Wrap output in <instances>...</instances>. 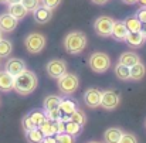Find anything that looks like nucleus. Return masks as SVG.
<instances>
[{"label":"nucleus","instance_id":"obj_1","mask_svg":"<svg viewBox=\"0 0 146 143\" xmlns=\"http://www.w3.org/2000/svg\"><path fill=\"white\" fill-rule=\"evenodd\" d=\"M37 84H38L37 75L33 71L24 70L21 74H19L17 77H14L13 89L17 94H20V95H30L37 88Z\"/></svg>","mask_w":146,"mask_h":143},{"label":"nucleus","instance_id":"obj_2","mask_svg":"<svg viewBox=\"0 0 146 143\" xmlns=\"http://www.w3.org/2000/svg\"><path fill=\"white\" fill-rule=\"evenodd\" d=\"M64 47L68 54H80L87 47V36L82 31H71L64 38Z\"/></svg>","mask_w":146,"mask_h":143},{"label":"nucleus","instance_id":"obj_3","mask_svg":"<svg viewBox=\"0 0 146 143\" xmlns=\"http://www.w3.org/2000/svg\"><path fill=\"white\" fill-rule=\"evenodd\" d=\"M88 64H90V68L94 72L102 74V72H106L111 68V58L105 52H94L90 57Z\"/></svg>","mask_w":146,"mask_h":143},{"label":"nucleus","instance_id":"obj_4","mask_svg":"<svg viewBox=\"0 0 146 143\" xmlns=\"http://www.w3.org/2000/svg\"><path fill=\"white\" fill-rule=\"evenodd\" d=\"M57 87H58V89H60L61 94H64V95H72L77 91V88H78V78L74 74L65 72L62 77H60L57 79Z\"/></svg>","mask_w":146,"mask_h":143},{"label":"nucleus","instance_id":"obj_5","mask_svg":"<svg viewBox=\"0 0 146 143\" xmlns=\"http://www.w3.org/2000/svg\"><path fill=\"white\" fill-rule=\"evenodd\" d=\"M24 46L30 54H38L46 47V37L40 33H31L26 37Z\"/></svg>","mask_w":146,"mask_h":143},{"label":"nucleus","instance_id":"obj_6","mask_svg":"<svg viewBox=\"0 0 146 143\" xmlns=\"http://www.w3.org/2000/svg\"><path fill=\"white\" fill-rule=\"evenodd\" d=\"M113 19L109 16H99L95 23H94V30L99 37H109L112 33V26H113Z\"/></svg>","mask_w":146,"mask_h":143},{"label":"nucleus","instance_id":"obj_7","mask_svg":"<svg viewBox=\"0 0 146 143\" xmlns=\"http://www.w3.org/2000/svg\"><path fill=\"white\" fill-rule=\"evenodd\" d=\"M46 71L52 79H58L67 72V64L62 60H51L46 65Z\"/></svg>","mask_w":146,"mask_h":143},{"label":"nucleus","instance_id":"obj_8","mask_svg":"<svg viewBox=\"0 0 146 143\" xmlns=\"http://www.w3.org/2000/svg\"><path fill=\"white\" fill-rule=\"evenodd\" d=\"M118 105H119V96H118L116 92H113V91H105V92H102L101 105L99 106H102L106 111H112Z\"/></svg>","mask_w":146,"mask_h":143},{"label":"nucleus","instance_id":"obj_9","mask_svg":"<svg viewBox=\"0 0 146 143\" xmlns=\"http://www.w3.org/2000/svg\"><path fill=\"white\" fill-rule=\"evenodd\" d=\"M101 96L102 92L97 88H90L84 94V102L88 108H98L101 105Z\"/></svg>","mask_w":146,"mask_h":143},{"label":"nucleus","instance_id":"obj_10","mask_svg":"<svg viewBox=\"0 0 146 143\" xmlns=\"http://www.w3.org/2000/svg\"><path fill=\"white\" fill-rule=\"evenodd\" d=\"M17 24H19V20L14 19L11 14L4 13V14L0 16V31L1 33H11V31H14Z\"/></svg>","mask_w":146,"mask_h":143},{"label":"nucleus","instance_id":"obj_11","mask_svg":"<svg viewBox=\"0 0 146 143\" xmlns=\"http://www.w3.org/2000/svg\"><path fill=\"white\" fill-rule=\"evenodd\" d=\"M26 68V62L20 58H10L7 62H6V71L9 74H11L13 77H17L19 74H21Z\"/></svg>","mask_w":146,"mask_h":143},{"label":"nucleus","instance_id":"obj_12","mask_svg":"<svg viewBox=\"0 0 146 143\" xmlns=\"http://www.w3.org/2000/svg\"><path fill=\"white\" fill-rule=\"evenodd\" d=\"M33 16H34V20L40 24H44L51 20L52 17V10L46 7V6H38L34 11H33Z\"/></svg>","mask_w":146,"mask_h":143},{"label":"nucleus","instance_id":"obj_13","mask_svg":"<svg viewBox=\"0 0 146 143\" xmlns=\"http://www.w3.org/2000/svg\"><path fill=\"white\" fill-rule=\"evenodd\" d=\"M128 33H129V31H128V28H126V26H125V21H113L111 36H112L116 41H125Z\"/></svg>","mask_w":146,"mask_h":143},{"label":"nucleus","instance_id":"obj_14","mask_svg":"<svg viewBox=\"0 0 146 143\" xmlns=\"http://www.w3.org/2000/svg\"><path fill=\"white\" fill-rule=\"evenodd\" d=\"M13 85H14V77L7 71H0V91L9 92L13 89Z\"/></svg>","mask_w":146,"mask_h":143},{"label":"nucleus","instance_id":"obj_15","mask_svg":"<svg viewBox=\"0 0 146 143\" xmlns=\"http://www.w3.org/2000/svg\"><path fill=\"white\" fill-rule=\"evenodd\" d=\"M122 135H123L122 129H119V128H109L104 133V140H105V143H119Z\"/></svg>","mask_w":146,"mask_h":143},{"label":"nucleus","instance_id":"obj_16","mask_svg":"<svg viewBox=\"0 0 146 143\" xmlns=\"http://www.w3.org/2000/svg\"><path fill=\"white\" fill-rule=\"evenodd\" d=\"M27 9L21 4V1L20 3H13V4H9V14H11L14 19H17V20H21V19H24L26 16H27Z\"/></svg>","mask_w":146,"mask_h":143},{"label":"nucleus","instance_id":"obj_17","mask_svg":"<svg viewBox=\"0 0 146 143\" xmlns=\"http://www.w3.org/2000/svg\"><path fill=\"white\" fill-rule=\"evenodd\" d=\"M141 61V58H139V55L136 54V52H133V51H126V52H122L121 54V57H119V62L121 64H123V65H126V67H132V65H135V64H138Z\"/></svg>","mask_w":146,"mask_h":143},{"label":"nucleus","instance_id":"obj_18","mask_svg":"<svg viewBox=\"0 0 146 143\" xmlns=\"http://www.w3.org/2000/svg\"><path fill=\"white\" fill-rule=\"evenodd\" d=\"M38 128L41 129V132L44 133V136H55L57 135V120H52V119L46 118Z\"/></svg>","mask_w":146,"mask_h":143},{"label":"nucleus","instance_id":"obj_19","mask_svg":"<svg viewBox=\"0 0 146 143\" xmlns=\"http://www.w3.org/2000/svg\"><path fill=\"white\" fill-rule=\"evenodd\" d=\"M58 108H60L62 116H64V115H65V116H71V115L78 109L77 102H74L72 99H61V103H60Z\"/></svg>","mask_w":146,"mask_h":143},{"label":"nucleus","instance_id":"obj_20","mask_svg":"<svg viewBox=\"0 0 146 143\" xmlns=\"http://www.w3.org/2000/svg\"><path fill=\"white\" fill-rule=\"evenodd\" d=\"M125 41L128 43L129 47L138 48V47H141V46L143 44L145 38H143V36L141 34V31H135V33H128Z\"/></svg>","mask_w":146,"mask_h":143},{"label":"nucleus","instance_id":"obj_21","mask_svg":"<svg viewBox=\"0 0 146 143\" xmlns=\"http://www.w3.org/2000/svg\"><path fill=\"white\" fill-rule=\"evenodd\" d=\"M113 71H115V75H116L118 79H121V81H128V79H131V68H129V67H126V65L118 62V64L115 65Z\"/></svg>","mask_w":146,"mask_h":143},{"label":"nucleus","instance_id":"obj_22","mask_svg":"<svg viewBox=\"0 0 146 143\" xmlns=\"http://www.w3.org/2000/svg\"><path fill=\"white\" fill-rule=\"evenodd\" d=\"M146 74V67L139 61L138 64L131 67V79L133 81H141Z\"/></svg>","mask_w":146,"mask_h":143},{"label":"nucleus","instance_id":"obj_23","mask_svg":"<svg viewBox=\"0 0 146 143\" xmlns=\"http://www.w3.org/2000/svg\"><path fill=\"white\" fill-rule=\"evenodd\" d=\"M26 136L30 143H41L44 139V133L41 132L40 128H33L30 130H26Z\"/></svg>","mask_w":146,"mask_h":143},{"label":"nucleus","instance_id":"obj_24","mask_svg":"<svg viewBox=\"0 0 146 143\" xmlns=\"http://www.w3.org/2000/svg\"><path fill=\"white\" fill-rule=\"evenodd\" d=\"M125 26H126L129 33H135V31H141L142 23H141V20L136 16H131V17H128L125 20Z\"/></svg>","mask_w":146,"mask_h":143},{"label":"nucleus","instance_id":"obj_25","mask_svg":"<svg viewBox=\"0 0 146 143\" xmlns=\"http://www.w3.org/2000/svg\"><path fill=\"white\" fill-rule=\"evenodd\" d=\"M60 103H61V98L57 95H48L46 96V99H44V109L46 111H48V109H55V108H58L60 106Z\"/></svg>","mask_w":146,"mask_h":143},{"label":"nucleus","instance_id":"obj_26","mask_svg":"<svg viewBox=\"0 0 146 143\" xmlns=\"http://www.w3.org/2000/svg\"><path fill=\"white\" fill-rule=\"evenodd\" d=\"M81 130H82V126L78 125V123H75V122H72V120H68L65 123V133H68V135H71L74 138L78 136L81 133Z\"/></svg>","mask_w":146,"mask_h":143},{"label":"nucleus","instance_id":"obj_27","mask_svg":"<svg viewBox=\"0 0 146 143\" xmlns=\"http://www.w3.org/2000/svg\"><path fill=\"white\" fill-rule=\"evenodd\" d=\"M29 116H30V119H31V122L34 123L36 128H38L43 123V120L47 118L46 112H43V111H33L31 113H29Z\"/></svg>","mask_w":146,"mask_h":143},{"label":"nucleus","instance_id":"obj_28","mask_svg":"<svg viewBox=\"0 0 146 143\" xmlns=\"http://www.w3.org/2000/svg\"><path fill=\"white\" fill-rule=\"evenodd\" d=\"M11 50H13V46L9 40H4V38L0 40V58L9 57L11 54Z\"/></svg>","mask_w":146,"mask_h":143},{"label":"nucleus","instance_id":"obj_29","mask_svg":"<svg viewBox=\"0 0 146 143\" xmlns=\"http://www.w3.org/2000/svg\"><path fill=\"white\" fill-rule=\"evenodd\" d=\"M70 120H72V122H75V123H78V125L84 126V125L87 123V116H85L84 111L77 109V111H75V112L70 116Z\"/></svg>","mask_w":146,"mask_h":143},{"label":"nucleus","instance_id":"obj_30","mask_svg":"<svg viewBox=\"0 0 146 143\" xmlns=\"http://www.w3.org/2000/svg\"><path fill=\"white\" fill-rule=\"evenodd\" d=\"M41 0H21V4L27 9V11H34L40 6Z\"/></svg>","mask_w":146,"mask_h":143},{"label":"nucleus","instance_id":"obj_31","mask_svg":"<svg viewBox=\"0 0 146 143\" xmlns=\"http://www.w3.org/2000/svg\"><path fill=\"white\" fill-rule=\"evenodd\" d=\"M46 116L48 119H52V120H60L62 118V113L60 111V108H55V109H48L46 111Z\"/></svg>","mask_w":146,"mask_h":143},{"label":"nucleus","instance_id":"obj_32","mask_svg":"<svg viewBox=\"0 0 146 143\" xmlns=\"http://www.w3.org/2000/svg\"><path fill=\"white\" fill-rule=\"evenodd\" d=\"M55 139H57V143H75V139L74 136L68 135V133H60V135H55Z\"/></svg>","mask_w":146,"mask_h":143},{"label":"nucleus","instance_id":"obj_33","mask_svg":"<svg viewBox=\"0 0 146 143\" xmlns=\"http://www.w3.org/2000/svg\"><path fill=\"white\" fill-rule=\"evenodd\" d=\"M119 143H138V139L133 133H123Z\"/></svg>","mask_w":146,"mask_h":143},{"label":"nucleus","instance_id":"obj_34","mask_svg":"<svg viewBox=\"0 0 146 143\" xmlns=\"http://www.w3.org/2000/svg\"><path fill=\"white\" fill-rule=\"evenodd\" d=\"M41 1H43V6L48 7L51 10L57 9V7L60 6V3H61V0H41Z\"/></svg>","mask_w":146,"mask_h":143},{"label":"nucleus","instance_id":"obj_35","mask_svg":"<svg viewBox=\"0 0 146 143\" xmlns=\"http://www.w3.org/2000/svg\"><path fill=\"white\" fill-rule=\"evenodd\" d=\"M23 128H24V130H30V129H33V128H36L34 126V123L31 122V119H30V116L27 115V116H24L23 118Z\"/></svg>","mask_w":146,"mask_h":143},{"label":"nucleus","instance_id":"obj_36","mask_svg":"<svg viewBox=\"0 0 146 143\" xmlns=\"http://www.w3.org/2000/svg\"><path fill=\"white\" fill-rule=\"evenodd\" d=\"M65 120H62V119H60V120H57V135H60V133H64L65 132Z\"/></svg>","mask_w":146,"mask_h":143},{"label":"nucleus","instance_id":"obj_37","mask_svg":"<svg viewBox=\"0 0 146 143\" xmlns=\"http://www.w3.org/2000/svg\"><path fill=\"white\" fill-rule=\"evenodd\" d=\"M136 17L141 20V23H146V7H142V9L136 13Z\"/></svg>","mask_w":146,"mask_h":143},{"label":"nucleus","instance_id":"obj_38","mask_svg":"<svg viewBox=\"0 0 146 143\" xmlns=\"http://www.w3.org/2000/svg\"><path fill=\"white\" fill-rule=\"evenodd\" d=\"M41 143H57V139H55V136H44Z\"/></svg>","mask_w":146,"mask_h":143},{"label":"nucleus","instance_id":"obj_39","mask_svg":"<svg viewBox=\"0 0 146 143\" xmlns=\"http://www.w3.org/2000/svg\"><path fill=\"white\" fill-rule=\"evenodd\" d=\"M141 34L143 36V38L146 40V23H142V27H141Z\"/></svg>","mask_w":146,"mask_h":143},{"label":"nucleus","instance_id":"obj_40","mask_svg":"<svg viewBox=\"0 0 146 143\" xmlns=\"http://www.w3.org/2000/svg\"><path fill=\"white\" fill-rule=\"evenodd\" d=\"M92 3H95V4H105V3H108L109 0H91Z\"/></svg>","mask_w":146,"mask_h":143},{"label":"nucleus","instance_id":"obj_41","mask_svg":"<svg viewBox=\"0 0 146 143\" xmlns=\"http://www.w3.org/2000/svg\"><path fill=\"white\" fill-rule=\"evenodd\" d=\"M123 3H126V4H133V3H136L138 0H122Z\"/></svg>","mask_w":146,"mask_h":143},{"label":"nucleus","instance_id":"obj_42","mask_svg":"<svg viewBox=\"0 0 146 143\" xmlns=\"http://www.w3.org/2000/svg\"><path fill=\"white\" fill-rule=\"evenodd\" d=\"M20 1H21V0H7L6 3H7V4H13V3H20Z\"/></svg>","mask_w":146,"mask_h":143},{"label":"nucleus","instance_id":"obj_43","mask_svg":"<svg viewBox=\"0 0 146 143\" xmlns=\"http://www.w3.org/2000/svg\"><path fill=\"white\" fill-rule=\"evenodd\" d=\"M138 3H139L142 7H146V0H138Z\"/></svg>","mask_w":146,"mask_h":143},{"label":"nucleus","instance_id":"obj_44","mask_svg":"<svg viewBox=\"0 0 146 143\" xmlns=\"http://www.w3.org/2000/svg\"><path fill=\"white\" fill-rule=\"evenodd\" d=\"M88 143H101V142H97V140H91V142H88Z\"/></svg>","mask_w":146,"mask_h":143},{"label":"nucleus","instance_id":"obj_45","mask_svg":"<svg viewBox=\"0 0 146 143\" xmlns=\"http://www.w3.org/2000/svg\"><path fill=\"white\" fill-rule=\"evenodd\" d=\"M1 38H3V33L0 31V40H1Z\"/></svg>","mask_w":146,"mask_h":143},{"label":"nucleus","instance_id":"obj_46","mask_svg":"<svg viewBox=\"0 0 146 143\" xmlns=\"http://www.w3.org/2000/svg\"><path fill=\"white\" fill-rule=\"evenodd\" d=\"M6 1H7V0H0V3H6Z\"/></svg>","mask_w":146,"mask_h":143},{"label":"nucleus","instance_id":"obj_47","mask_svg":"<svg viewBox=\"0 0 146 143\" xmlns=\"http://www.w3.org/2000/svg\"><path fill=\"white\" fill-rule=\"evenodd\" d=\"M145 128H146V122H145Z\"/></svg>","mask_w":146,"mask_h":143}]
</instances>
